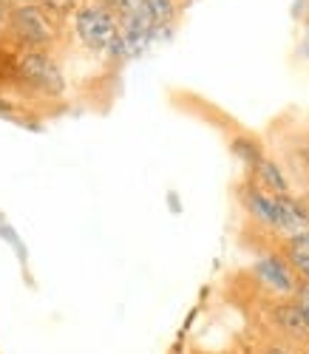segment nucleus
<instances>
[{"label": "nucleus", "instance_id": "nucleus-16", "mask_svg": "<svg viewBox=\"0 0 309 354\" xmlns=\"http://www.w3.org/2000/svg\"><path fill=\"white\" fill-rule=\"evenodd\" d=\"M301 354H309V348H306V351H301Z\"/></svg>", "mask_w": 309, "mask_h": 354}, {"label": "nucleus", "instance_id": "nucleus-2", "mask_svg": "<svg viewBox=\"0 0 309 354\" xmlns=\"http://www.w3.org/2000/svg\"><path fill=\"white\" fill-rule=\"evenodd\" d=\"M20 74L26 82H32L40 91H51V94H60L63 91V74H60L57 63L51 57L40 54V51H28L23 60H20Z\"/></svg>", "mask_w": 309, "mask_h": 354}, {"label": "nucleus", "instance_id": "nucleus-11", "mask_svg": "<svg viewBox=\"0 0 309 354\" xmlns=\"http://www.w3.org/2000/svg\"><path fill=\"white\" fill-rule=\"evenodd\" d=\"M292 301L298 304V309L303 312V317H306V323H309V283H306V281H298V289H295V295H292Z\"/></svg>", "mask_w": 309, "mask_h": 354}, {"label": "nucleus", "instance_id": "nucleus-1", "mask_svg": "<svg viewBox=\"0 0 309 354\" xmlns=\"http://www.w3.org/2000/svg\"><path fill=\"white\" fill-rule=\"evenodd\" d=\"M77 35L82 43L94 51H111L116 37H119V23L108 9L100 6H88L77 15Z\"/></svg>", "mask_w": 309, "mask_h": 354}, {"label": "nucleus", "instance_id": "nucleus-14", "mask_svg": "<svg viewBox=\"0 0 309 354\" xmlns=\"http://www.w3.org/2000/svg\"><path fill=\"white\" fill-rule=\"evenodd\" d=\"M306 6H309V0H295V6H292V17H295V20H301V12H306Z\"/></svg>", "mask_w": 309, "mask_h": 354}, {"label": "nucleus", "instance_id": "nucleus-6", "mask_svg": "<svg viewBox=\"0 0 309 354\" xmlns=\"http://www.w3.org/2000/svg\"><path fill=\"white\" fill-rule=\"evenodd\" d=\"M244 207L250 210V216L258 218L261 224L284 230V213H281V204H278L275 193H264L258 187H247L244 190Z\"/></svg>", "mask_w": 309, "mask_h": 354}, {"label": "nucleus", "instance_id": "nucleus-4", "mask_svg": "<svg viewBox=\"0 0 309 354\" xmlns=\"http://www.w3.org/2000/svg\"><path fill=\"white\" fill-rule=\"evenodd\" d=\"M12 26H15V35L28 46L51 43V26L37 6H17L12 12Z\"/></svg>", "mask_w": 309, "mask_h": 354}, {"label": "nucleus", "instance_id": "nucleus-3", "mask_svg": "<svg viewBox=\"0 0 309 354\" xmlns=\"http://www.w3.org/2000/svg\"><path fill=\"white\" fill-rule=\"evenodd\" d=\"M256 278L275 295H284V298H292L295 289H298V281L292 275V267H290V261L284 258H278V255H264L256 261V267H253Z\"/></svg>", "mask_w": 309, "mask_h": 354}, {"label": "nucleus", "instance_id": "nucleus-15", "mask_svg": "<svg viewBox=\"0 0 309 354\" xmlns=\"http://www.w3.org/2000/svg\"><path fill=\"white\" fill-rule=\"evenodd\" d=\"M303 54H309V35H306V43H303Z\"/></svg>", "mask_w": 309, "mask_h": 354}, {"label": "nucleus", "instance_id": "nucleus-12", "mask_svg": "<svg viewBox=\"0 0 309 354\" xmlns=\"http://www.w3.org/2000/svg\"><path fill=\"white\" fill-rule=\"evenodd\" d=\"M261 354H295V351L287 348V346H281V343H270V346H264Z\"/></svg>", "mask_w": 309, "mask_h": 354}, {"label": "nucleus", "instance_id": "nucleus-7", "mask_svg": "<svg viewBox=\"0 0 309 354\" xmlns=\"http://www.w3.org/2000/svg\"><path fill=\"white\" fill-rule=\"evenodd\" d=\"M256 176H258V182L264 185V187H270L275 196H281V193H290V182H287V176H284V170L278 167L272 159H261L258 165H256Z\"/></svg>", "mask_w": 309, "mask_h": 354}, {"label": "nucleus", "instance_id": "nucleus-5", "mask_svg": "<svg viewBox=\"0 0 309 354\" xmlns=\"http://www.w3.org/2000/svg\"><path fill=\"white\" fill-rule=\"evenodd\" d=\"M270 317H272V323H275V329L281 332L284 337H290V340H295V343L309 340V323H306L303 312L298 309V304H295L292 298L272 304Z\"/></svg>", "mask_w": 309, "mask_h": 354}, {"label": "nucleus", "instance_id": "nucleus-8", "mask_svg": "<svg viewBox=\"0 0 309 354\" xmlns=\"http://www.w3.org/2000/svg\"><path fill=\"white\" fill-rule=\"evenodd\" d=\"M233 153L241 159V162H247V165H250V167H256L264 156H261V145L256 142V139H250V136H236L233 139Z\"/></svg>", "mask_w": 309, "mask_h": 354}, {"label": "nucleus", "instance_id": "nucleus-10", "mask_svg": "<svg viewBox=\"0 0 309 354\" xmlns=\"http://www.w3.org/2000/svg\"><path fill=\"white\" fill-rule=\"evenodd\" d=\"M148 6H150V15H153V20H157V26L173 23V17H176L173 0H148Z\"/></svg>", "mask_w": 309, "mask_h": 354}, {"label": "nucleus", "instance_id": "nucleus-9", "mask_svg": "<svg viewBox=\"0 0 309 354\" xmlns=\"http://www.w3.org/2000/svg\"><path fill=\"white\" fill-rule=\"evenodd\" d=\"M287 261H290V267H292V272L301 278V281H306L309 283V250L306 247H301V244H287Z\"/></svg>", "mask_w": 309, "mask_h": 354}, {"label": "nucleus", "instance_id": "nucleus-13", "mask_svg": "<svg viewBox=\"0 0 309 354\" xmlns=\"http://www.w3.org/2000/svg\"><path fill=\"white\" fill-rule=\"evenodd\" d=\"M290 241H292V244H301V247L309 250V230H303V232H298V235H290Z\"/></svg>", "mask_w": 309, "mask_h": 354}]
</instances>
